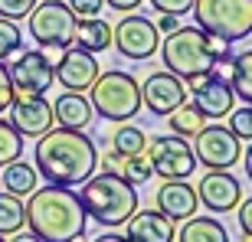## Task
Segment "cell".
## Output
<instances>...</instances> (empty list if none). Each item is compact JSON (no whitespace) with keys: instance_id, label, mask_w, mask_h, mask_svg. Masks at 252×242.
<instances>
[{"instance_id":"34","label":"cell","mask_w":252,"mask_h":242,"mask_svg":"<svg viewBox=\"0 0 252 242\" xmlns=\"http://www.w3.org/2000/svg\"><path fill=\"white\" fill-rule=\"evenodd\" d=\"M10 98H13V82H10V72H7V62L0 59V115L7 112Z\"/></svg>"},{"instance_id":"15","label":"cell","mask_w":252,"mask_h":242,"mask_svg":"<svg viewBox=\"0 0 252 242\" xmlns=\"http://www.w3.org/2000/svg\"><path fill=\"white\" fill-rule=\"evenodd\" d=\"M95 75H98L95 53L79 49V46H65L63 59L53 65V79H56L63 89H72V92H85V89L95 82Z\"/></svg>"},{"instance_id":"12","label":"cell","mask_w":252,"mask_h":242,"mask_svg":"<svg viewBox=\"0 0 252 242\" xmlns=\"http://www.w3.org/2000/svg\"><path fill=\"white\" fill-rule=\"evenodd\" d=\"M190 95H193V105L206 115V121H220L233 112L236 105V92L233 85L220 79L216 72H206V75H196L190 79Z\"/></svg>"},{"instance_id":"18","label":"cell","mask_w":252,"mask_h":242,"mask_svg":"<svg viewBox=\"0 0 252 242\" xmlns=\"http://www.w3.org/2000/svg\"><path fill=\"white\" fill-rule=\"evenodd\" d=\"M158 210L167 219H174V223H184L187 216H193L196 213V190L187 183V180H167V183L158 190Z\"/></svg>"},{"instance_id":"16","label":"cell","mask_w":252,"mask_h":242,"mask_svg":"<svg viewBox=\"0 0 252 242\" xmlns=\"http://www.w3.org/2000/svg\"><path fill=\"white\" fill-rule=\"evenodd\" d=\"M196 200L210 210V213H229L239 206L243 200V190H239V180L226 170H210L203 180H200V190H196Z\"/></svg>"},{"instance_id":"26","label":"cell","mask_w":252,"mask_h":242,"mask_svg":"<svg viewBox=\"0 0 252 242\" xmlns=\"http://www.w3.org/2000/svg\"><path fill=\"white\" fill-rule=\"evenodd\" d=\"M148 148V134L134 124H122V128L112 134V151L115 154H122V157H131V154H138V151Z\"/></svg>"},{"instance_id":"23","label":"cell","mask_w":252,"mask_h":242,"mask_svg":"<svg viewBox=\"0 0 252 242\" xmlns=\"http://www.w3.org/2000/svg\"><path fill=\"white\" fill-rule=\"evenodd\" d=\"M167 118H170V131H174V134H180V138H193L196 131L206 124V115L200 112L193 102H190V105L180 102L177 108L167 115Z\"/></svg>"},{"instance_id":"20","label":"cell","mask_w":252,"mask_h":242,"mask_svg":"<svg viewBox=\"0 0 252 242\" xmlns=\"http://www.w3.org/2000/svg\"><path fill=\"white\" fill-rule=\"evenodd\" d=\"M174 239H180V242H229V233L213 216H187V226L174 229Z\"/></svg>"},{"instance_id":"9","label":"cell","mask_w":252,"mask_h":242,"mask_svg":"<svg viewBox=\"0 0 252 242\" xmlns=\"http://www.w3.org/2000/svg\"><path fill=\"white\" fill-rule=\"evenodd\" d=\"M196 144H193V154H196V164H203L210 170H229L236 160L243 157V148H239V138L226 124H203V128L193 134Z\"/></svg>"},{"instance_id":"29","label":"cell","mask_w":252,"mask_h":242,"mask_svg":"<svg viewBox=\"0 0 252 242\" xmlns=\"http://www.w3.org/2000/svg\"><path fill=\"white\" fill-rule=\"evenodd\" d=\"M20 49H23V33H20L17 20L0 17V59H10Z\"/></svg>"},{"instance_id":"30","label":"cell","mask_w":252,"mask_h":242,"mask_svg":"<svg viewBox=\"0 0 252 242\" xmlns=\"http://www.w3.org/2000/svg\"><path fill=\"white\" fill-rule=\"evenodd\" d=\"M229 131H233L239 141H249L252 138V108L243 102L239 112H229Z\"/></svg>"},{"instance_id":"31","label":"cell","mask_w":252,"mask_h":242,"mask_svg":"<svg viewBox=\"0 0 252 242\" xmlns=\"http://www.w3.org/2000/svg\"><path fill=\"white\" fill-rule=\"evenodd\" d=\"M33 7H36V0H0V17L20 20V17H27Z\"/></svg>"},{"instance_id":"11","label":"cell","mask_w":252,"mask_h":242,"mask_svg":"<svg viewBox=\"0 0 252 242\" xmlns=\"http://www.w3.org/2000/svg\"><path fill=\"white\" fill-rule=\"evenodd\" d=\"M10 82H13V95H46L53 79V62L43 49H27L20 53L17 62L7 65Z\"/></svg>"},{"instance_id":"36","label":"cell","mask_w":252,"mask_h":242,"mask_svg":"<svg viewBox=\"0 0 252 242\" xmlns=\"http://www.w3.org/2000/svg\"><path fill=\"white\" fill-rule=\"evenodd\" d=\"M122 164H125V157H122V154H115V151L102 157V170H105V174H122Z\"/></svg>"},{"instance_id":"19","label":"cell","mask_w":252,"mask_h":242,"mask_svg":"<svg viewBox=\"0 0 252 242\" xmlns=\"http://www.w3.org/2000/svg\"><path fill=\"white\" fill-rule=\"evenodd\" d=\"M53 118H56L63 128H89L92 118H95V108L82 92L65 89V95H59L56 105H53Z\"/></svg>"},{"instance_id":"1","label":"cell","mask_w":252,"mask_h":242,"mask_svg":"<svg viewBox=\"0 0 252 242\" xmlns=\"http://www.w3.org/2000/svg\"><path fill=\"white\" fill-rule=\"evenodd\" d=\"M33 167L39 177L59 186H75L85 177H92L98 167L95 141L85 134V128H49L39 134L33 148Z\"/></svg>"},{"instance_id":"10","label":"cell","mask_w":252,"mask_h":242,"mask_svg":"<svg viewBox=\"0 0 252 242\" xmlns=\"http://www.w3.org/2000/svg\"><path fill=\"white\" fill-rule=\"evenodd\" d=\"M112 43L125 59L144 62V59H151L154 53H158L160 33H158V27H154V20L134 13V17H125L122 23L112 30Z\"/></svg>"},{"instance_id":"24","label":"cell","mask_w":252,"mask_h":242,"mask_svg":"<svg viewBox=\"0 0 252 242\" xmlns=\"http://www.w3.org/2000/svg\"><path fill=\"white\" fill-rule=\"evenodd\" d=\"M20 226H23V200L17 193L3 190L0 193V239L13 236Z\"/></svg>"},{"instance_id":"7","label":"cell","mask_w":252,"mask_h":242,"mask_svg":"<svg viewBox=\"0 0 252 242\" xmlns=\"http://www.w3.org/2000/svg\"><path fill=\"white\" fill-rule=\"evenodd\" d=\"M30 17V36L33 43H39L43 49H65L72 46L75 36V13L69 10V3L63 0H43L27 13Z\"/></svg>"},{"instance_id":"35","label":"cell","mask_w":252,"mask_h":242,"mask_svg":"<svg viewBox=\"0 0 252 242\" xmlns=\"http://www.w3.org/2000/svg\"><path fill=\"white\" fill-rule=\"evenodd\" d=\"M239 223H243V233L252 236V200H239Z\"/></svg>"},{"instance_id":"39","label":"cell","mask_w":252,"mask_h":242,"mask_svg":"<svg viewBox=\"0 0 252 242\" xmlns=\"http://www.w3.org/2000/svg\"><path fill=\"white\" fill-rule=\"evenodd\" d=\"M118 239H125L122 233H112V229H105L102 236H98V242H118Z\"/></svg>"},{"instance_id":"37","label":"cell","mask_w":252,"mask_h":242,"mask_svg":"<svg viewBox=\"0 0 252 242\" xmlns=\"http://www.w3.org/2000/svg\"><path fill=\"white\" fill-rule=\"evenodd\" d=\"M112 10H118V13H134V10L144 3V0H105Z\"/></svg>"},{"instance_id":"8","label":"cell","mask_w":252,"mask_h":242,"mask_svg":"<svg viewBox=\"0 0 252 242\" xmlns=\"http://www.w3.org/2000/svg\"><path fill=\"white\" fill-rule=\"evenodd\" d=\"M148 157L154 174H160L164 180H190V174L196 170V154L187 144V138H180V134L154 138L148 148Z\"/></svg>"},{"instance_id":"25","label":"cell","mask_w":252,"mask_h":242,"mask_svg":"<svg viewBox=\"0 0 252 242\" xmlns=\"http://www.w3.org/2000/svg\"><path fill=\"white\" fill-rule=\"evenodd\" d=\"M229 85H233V92L243 98L246 105L252 102V53L246 49L243 56L233 59V69H229Z\"/></svg>"},{"instance_id":"32","label":"cell","mask_w":252,"mask_h":242,"mask_svg":"<svg viewBox=\"0 0 252 242\" xmlns=\"http://www.w3.org/2000/svg\"><path fill=\"white\" fill-rule=\"evenodd\" d=\"M151 7L158 13H170V17H187L193 0H151Z\"/></svg>"},{"instance_id":"17","label":"cell","mask_w":252,"mask_h":242,"mask_svg":"<svg viewBox=\"0 0 252 242\" xmlns=\"http://www.w3.org/2000/svg\"><path fill=\"white\" fill-rule=\"evenodd\" d=\"M125 239L134 242H170L174 239V219L160 213V210H134L125 219Z\"/></svg>"},{"instance_id":"38","label":"cell","mask_w":252,"mask_h":242,"mask_svg":"<svg viewBox=\"0 0 252 242\" xmlns=\"http://www.w3.org/2000/svg\"><path fill=\"white\" fill-rule=\"evenodd\" d=\"M158 33H170V30H177V17H170V13H160V20L154 23Z\"/></svg>"},{"instance_id":"14","label":"cell","mask_w":252,"mask_h":242,"mask_svg":"<svg viewBox=\"0 0 252 242\" xmlns=\"http://www.w3.org/2000/svg\"><path fill=\"white\" fill-rule=\"evenodd\" d=\"M10 124L23 134V138H39L43 131L56 124L53 118V105L43 95H13L10 98Z\"/></svg>"},{"instance_id":"28","label":"cell","mask_w":252,"mask_h":242,"mask_svg":"<svg viewBox=\"0 0 252 242\" xmlns=\"http://www.w3.org/2000/svg\"><path fill=\"white\" fill-rule=\"evenodd\" d=\"M23 154V134L10 121H0V167Z\"/></svg>"},{"instance_id":"27","label":"cell","mask_w":252,"mask_h":242,"mask_svg":"<svg viewBox=\"0 0 252 242\" xmlns=\"http://www.w3.org/2000/svg\"><path fill=\"white\" fill-rule=\"evenodd\" d=\"M122 177L128 180L131 186H141V183H148V180L154 177V167H151L148 148L138 151V154H131V157H125V164H122Z\"/></svg>"},{"instance_id":"33","label":"cell","mask_w":252,"mask_h":242,"mask_svg":"<svg viewBox=\"0 0 252 242\" xmlns=\"http://www.w3.org/2000/svg\"><path fill=\"white\" fill-rule=\"evenodd\" d=\"M105 7V0H69V10H72L75 17H98Z\"/></svg>"},{"instance_id":"3","label":"cell","mask_w":252,"mask_h":242,"mask_svg":"<svg viewBox=\"0 0 252 242\" xmlns=\"http://www.w3.org/2000/svg\"><path fill=\"white\" fill-rule=\"evenodd\" d=\"M160 56H164V69L180 75L184 82L196 79V75L216 72V65L229 59V43L203 33L200 27H177L170 30L167 39L158 43Z\"/></svg>"},{"instance_id":"2","label":"cell","mask_w":252,"mask_h":242,"mask_svg":"<svg viewBox=\"0 0 252 242\" xmlns=\"http://www.w3.org/2000/svg\"><path fill=\"white\" fill-rule=\"evenodd\" d=\"M30 203H23V226H30V233H36L43 242H72L85 239V213L79 193H72L69 186L46 183L33 190Z\"/></svg>"},{"instance_id":"6","label":"cell","mask_w":252,"mask_h":242,"mask_svg":"<svg viewBox=\"0 0 252 242\" xmlns=\"http://www.w3.org/2000/svg\"><path fill=\"white\" fill-rule=\"evenodd\" d=\"M196 27L223 43H239L252 33V0H193Z\"/></svg>"},{"instance_id":"5","label":"cell","mask_w":252,"mask_h":242,"mask_svg":"<svg viewBox=\"0 0 252 242\" xmlns=\"http://www.w3.org/2000/svg\"><path fill=\"white\" fill-rule=\"evenodd\" d=\"M92 89V108L95 115H102L105 121H131L141 112V85L131 72L122 69H108V72H98Z\"/></svg>"},{"instance_id":"13","label":"cell","mask_w":252,"mask_h":242,"mask_svg":"<svg viewBox=\"0 0 252 242\" xmlns=\"http://www.w3.org/2000/svg\"><path fill=\"white\" fill-rule=\"evenodd\" d=\"M180 102H187V85L170 69L167 72H151L148 82L141 85V105H148V112L158 115V118H167Z\"/></svg>"},{"instance_id":"4","label":"cell","mask_w":252,"mask_h":242,"mask_svg":"<svg viewBox=\"0 0 252 242\" xmlns=\"http://www.w3.org/2000/svg\"><path fill=\"white\" fill-rule=\"evenodd\" d=\"M79 200L98 226H122L138 210V190L122 174H105V170L82 180Z\"/></svg>"},{"instance_id":"21","label":"cell","mask_w":252,"mask_h":242,"mask_svg":"<svg viewBox=\"0 0 252 242\" xmlns=\"http://www.w3.org/2000/svg\"><path fill=\"white\" fill-rule=\"evenodd\" d=\"M72 43L79 49H89V53H105L112 46V27L98 17H85V20H75V36Z\"/></svg>"},{"instance_id":"22","label":"cell","mask_w":252,"mask_h":242,"mask_svg":"<svg viewBox=\"0 0 252 242\" xmlns=\"http://www.w3.org/2000/svg\"><path fill=\"white\" fill-rule=\"evenodd\" d=\"M36 167H30L27 160H10V164H3V174H0V183H3V190H10V193L17 196H27L36 190Z\"/></svg>"}]
</instances>
